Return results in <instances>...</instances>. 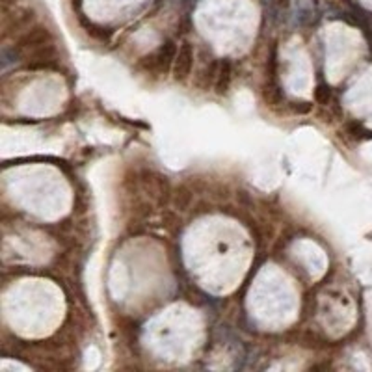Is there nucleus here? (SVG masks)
I'll list each match as a JSON object with an SVG mask.
<instances>
[{"label":"nucleus","mask_w":372,"mask_h":372,"mask_svg":"<svg viewBox=\"0 0 372 372\" xmlns=\"http://www.w3.org/2000/svg\"><path fill=\"white\" fill-rule=\"evenodd\" d=\"M80 4H82V0H73V6H77V8H80Z\"/></svg>","instance_id":"8"},{"label":"nucleus","mask_w":372,"mask_h":372,"mask_svg":"<svg viewBox=\"0 0 372 372\" xmlns=\"http://www.w3.org/2000/svg\"><path fill=\"white\" fill-rule=\"evenodd\" d=\"M13 2H17V0H2V6H4V10H8V6L13 4Z\"/></svg>","instance_id":"7"},{"label":"nucleus","mask_w":372,"mask_h":372,"mask_svg":"<svg viewBox=\"0 0 372 372\" xmlns=\"http://www.w3.org/2000/svg\"><path fill=\"white\" fill-rule=\"evenodd\" d=\"M315 97H317L318 103H328L329 97H332V89H329L328 86H318V88L315 89Z\"/></svg>","instance_id":"6"},{"label":"nucleus","mask_w":372,"mask_h":372,"mask_svg":"<svg viewBox=\"0 0 372 372\" xmlns=\"http://www.w3.org/2000/svg\"><path fill=\"white\" fill-rule=\"evenodd\" d=\"M36 15H34L32 10H21L13 17V21H11L10 27H6V30H15V32H27L30 24L34 22Z\"/></svg>","instance_id":"5"},{"label":"nucleus","mask_w":372,"mask_h":372,"mask_svg":"<svg viewBox=\"0 0 372 372\" xmlns=\"http://www.w3.org/2000/svg\"><path fill=\"white\" fill-rule=\"evenodd\" d=\"M231 78H233V66L229 60H222L218 64V75L216 82H214V88L220 95L228 94L229 84H231Z\"/></svg>","instance_id":"4"},{"label":"nucleus","mask_w":372,"mask_h":372,"mask_svg":"<svg viewBox=\"0 0 372 372\" xmlns=\"http://www.w3.org/2000/svg\"><path fill=\"white\" fill-rule=\"evenodd\" d=\"M194 67V49L190 43H183L177 50L175 61H173V77L175 80H186Z\"/></svg>","instance_id":"3"},{"label":"nucleus","mask_w":372,"mask_h":372,"mask_svg":"<svg viewBox=\"0 0 372 372\" xmlns=\"http://www.w3.org/2000/svg\"><path fill=\"white\" fill-rule=\"evenodd\" d=\"M177 50H179L177 43H175L173 39H166V41H164L153 54L145 56L144 58L145 69H147V71L166 73L170 67H173Z\"/></svg>","instance_id":"1"},{"label":"nucleus","mask_w":372,"mask_h":372,"mask_svg":"<svg viewBox=\"0 0 372 372\" xmlns=\"http://www.w3.org/2000/svg\"><path fill=\"white\" fill-rule=\"evenodd\" d=\"M49 43H52V34H50L49 28L36 24V27L28 28L27 32H22L21 36H19L15 49L34 52V50L41 49V47H45V45Z\"/></svg>","instance_id":"2"}]
</instances>
